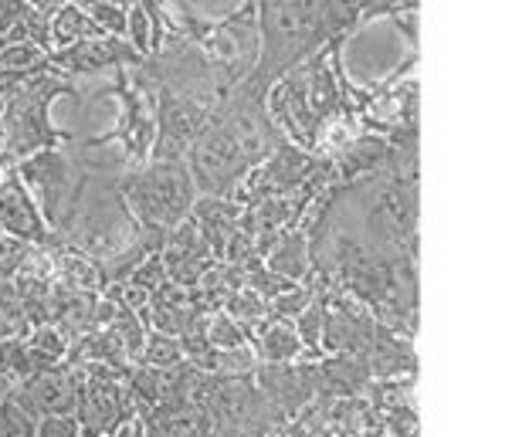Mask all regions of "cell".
Listing matches in <instances>:
<instances>
[{
	"label": "cell",
	"mask_w": 512,
	"mask_h": 437,
	"mask_svg": "<svg viewBox=\"0 0 512 437\" xmlns=\"http://www.w3.org/2000/svg\"><path fill=\"white\" fill-rule=\"evenodd\" d=\"M123 200L140 227L173 231L197 200L194 177L184 160H156L129 166L123 173Z\"/></svg>",
	"instance_id": "obj_1"
},
{
	"label": "cell",
	"mask_w": 512,
	"mask_h": 437,
	"mask_svg": "<svg viewBox=\"0 0 512 437\" xmlns=\"http://www.w3.org/2000/svg\"><path fill=\"white\" fill-rule=\"evenodd\" d=\"M289 437H384V421L367 397H312L285 424Z\"/></svg>",
	"instance_id": "obj_2"
},
{
	"label": "cell",
	"mask_w": 512,
	"mask_h": 437,
	"mask_svg": "<svg viewBox=\"0 0 512 437\" xmlns=\"http://www.w3.org/2000/svg\"><path fill=\"white\" fill-rule=\"evenodd\" d=\"M75 380V421L82 431L109 437L119 431L129 417H136V404L129 397L123 380H102L89 377L78 366H68Z\"/></svg>",
	"instance_id": "obj_3"
},
{
	"label": "cell",
	"mask_w": 512,
	"mask_h": 437,
	"mask_svg": "<svg viewBox=\"0 0 512 437\" xmlns=\"http://www.w3.org/2000/svg\"><path fill=\"white\" fill-rule=\"evenodd\" d=\"M312 360H316V353H302L299 360H289V363H258L251 377H255L258 390H262L285 417H292L316 397Z\"/></svg>",
	"instance_id": "obj_4"
},
{
	"label": "cell",
	"mask_w": 512,
	"mask_h": 437,
	"mask_svg": "<svg viewBox=\"0 0 512 437\" xmlns=\"http://www.w3.org/2000/svg\"><path fill=\"white\" fill-rule=\"evenodd\" d=\"M363 397L380 414L387 437H421V417L418 404H414V377L370 380Z\"/></svg>",
	"instance_id": "obj_5"
},
{
	"label": "cell",
	"mask_w": 512,
	"mask_h": 437,
	"mask_svg": "<svg viewBox=\"0 0 512 437\" xmlns=\"http://www.w3.org/2000/svg\"><path fill=\"white\" fill-rule=\"evenodd\" d=\"M11 390L17 393V400H21L34 417L75 414V380H72L68 363H58V366H48V370L31 373V377L11 383Z\"/></svg>",
	"instance_id": "obj_6"
},
{
	"label": "cell",
	"mask_w": 512,
	"mask_h": 437,
	"mask_svg": "<svg viewBox=\"0 0 512 437\" xmlns=\"http://www.w3.org/2000/svg\"><path fill=\"white\" fill-rule=\"evenodd\" d=\"M0 231L28 244H45V248L51 244L45 217L17 173H7V180L0 183Z\"/></svg>",
	"instance_id": "obj_7"
},
{
	"label": "cell",
	"mask_w": 512,
	"mask_h": 437,
	"mask_svg": "<svg viewBox=\"0 0 512 437\" xmlns=\"http://www.w3.org/2000/svg\"><path fill=\"white\" fill-rule=\"evenodd\" d=\"M370 370L363 363V356L350 353H333V356H316L312 360V383H316V397H363L370 383Z\"/></svg>",
	"instance_id": "obj_8"
},
{
	"label": "cell",
	"mask_w": 512,
	"mask_h": 437,
	"mask_svg": "<svg viewBox=\"0 0 512 437\" xmlns=\"http://www.w3.org/2000/svg\"><path fill=\"white\" fill-rule=\"evenodd\" d=\"M373 380H390V377H414L418 373V360H414V339L401 336L384 322H377L367 353H363Z\"/></svg>",
	"instance_id": "obj_9"
},
{
	"label": "cell",
	"mask_w": 512,
	"mask_h": 437,
	"mask_svg": "<svg viewBox=\"0 0 512 437\" xmlns=\"http://www.w3.org/2000/svg\"><path fill=\"white\" fill-rule=\"evenodd\" d=\"M262 265L272 275L289 278L295 285H306L312 278V261H309V241L302 227H292V231H282L275 238L272 248L262 255Z\"/></svg>",
	"instance_id": "obj_10"
},
{
	"label": "cell",
	"mask_w": 512,
	"mask_h": 437,
	"mask_svg": "<svg viewBox=\"0 0 512 437\" xmlns=\"http://www.w3.org/2000/svg\"><path fill=\"white\" fill-rule=\"evenodd\" d=\"M251 353L258 356V363H289L299 360L306 349L289 319H268L251 339Z\"/></svg>",
	"instance_id": "obj_11"
},
{
	"label": "cell",
	"mask_w": 512,
	"mask_h": 437,
	"mask_svg": "<svg viewBox=\"0 0 512 437\" xmlns=\"http://www.w3.org/2000/svg\"><path fill=\"white\" fill-rule=\"evenodd\" d=\"M180 360H184V349H180L177 336L146 329V339H143V349H140V356H136V363L153 366V370H170V366H177Z\"/></svg>",
	"instance_id": "obj_12"
},
{
	"label": "cell",
	"mask_w": 512,
	"mask_h": 437,
	"mask_svg": "<svg viewBox=\"0 0 512 437\" xmlns=\"http://www.w3.org/2000/svg\"><path fill=\"white\" fill-rule=\"evenodd\" d=\"M51 31H55L58 45H78V41H92L102 34L92 24V17H85L78 7H58L55 21H51Z\"/></svg>",
	"instance_id": "obj_13"
},
{
	"label": "cell",
	"mask_w": 512,
	"mask_h": 437,
	"mask_svg": "<svg viewBox=\"0 0 512 437\" xmlns=\"http://www.w3.org/2000/svg\"><path fill=\"white\" fill-rule=\"evenodd\" d=\"M38 431V417L17 400L14 390L0 397V437H34Z\"/></svg>",
	"instance_id": "obj_14"
},
{
	"label": "cell",
	"mask_w": 512,
	"mask_h": 437,
	"mask_svg": "<svg viewBox=\"0 0 512 437\" xmlns=\"http://www.w3.org/2000/svg\"><path fill=\"white\" fill-rule=\"evenodd\" d=\"M258 356L251 349H211L204 370L207 373H221V377H248L255 373Z\"/></svg>",
	"instance_id": "obj_15"
},
{
	"label": "cell",
	"mask_w": 512,
	"mask_h": 437,
	"mask_svg": "<svg viewBox=\"0 0 512 437\" xmlns=\"http://www.w3.org/2000/svg\"><path fill=\"white\" fill-rule=\"evenodd\" d=\"M207 343H211V349H251L245 329H241L224 309L207 316Z\"/></svg>",
	"instance_id": "obj_16"
},
{
	"label": "cell",
	"mask_w": 512,
	"mask_h": 437,
	"mask_svg": "<svg viewBox=\"0 0 512 437\" xmlns=\"http://www.w3.org/2000/svg\"><path fill=\"white\" fill-rule=\"evenodd\" d=\"M109 329L116 332V339L123 343L126 356L136 363V356H140V349H143V339H146V326L140 322V316H136V312H129L126 305L116 302V316H112Z\"/></svg>",
	"instance_id": "obj_17"
},
{
	"label": "cell",
	"mask_w": 512,
	"mask_h": 437,
	"mask_svg": "<svg viewBox=\"0 0 512 437\" xmlns=\"http://www.w3.org/2000/svg\"><path fill=\"white\" fill-rule=\"evenodd\" d=\"M292 326H295V332H299L302 349H306V353L323 356L319 353V332H323V305H319V299H312L306 309L292 319Z\"/></svg>",
	"instance_id": "obj_18"
},
{
	"label": "cell",
	"mask_w": 512,
	"mask_h": 437,
	"mask_svg": "<svg viewBox=\"0 0 512 437\" xmlns=\"http://www.w3.org/2000/svg\"><path fill=\"white\" fill-rule=\"evenodd\" d=\"M167 282V268H163V258L160 255H150L146 261L136 265V272L129 275V285L143 288V292H153V288H160Z\"/></svg>",
	"instance_id": "obj_19"
},
{
	"label": "cell",
	"mask_w": 512,
	"mask_h": 437,
	"mask_svg": "<svg viewBox=\"0 0 512 437\" xmlns=\"http://www.w3.org/2000/svg\"><path fill=\"white\" fill-rule=\"evenodd\" d=\"M92 7V24L99 31H109V34H119V31H126V11L123 7H116V4H109V0H95Z\"/></svg>",
	"instance_id": "obj_20"
},
{
	"label": "cell",
	"mask_w": 512,
	"mask_h": 437,
	"mask_svg": "<svg viewBox=\"0 0 512 437\" xmlns=\"http://www.w3.org/2000/svg\"><path fill=\"white\" fill-rule=\"evenodd\" d=\"M82 427H78L75 414H48V417H38V431L34 437H78Z\"/></svg>",
	"instance_id": "obj_21"
},
{
	"label": "cell",
	"mask_w": 512,
	"mask_h": 437,
	"mask_svg": "<svg viewBox=\"0 0 512 437\" xmlns=\"http://www.w3.org/2000/svg\"><path fill=\"white\" fill-rule=\"evenodd\" d=\"M62 4H65V0H34V11H41V14H55Z\"/></svg>",
	"instance_id": "obj_22"
},
{
	"label": "cell",
	"mask_w": 512,
	"mask_h": 437,
	"mask_svg": "<svg viewBox=\"0 0 512 437\" xmlns=\"http://www.w3.org/2000/svg\"><path fill=\"white\" fill-rule=\"evenodd\" d=\"M7 390H11V380H7V377H4V373H0V397H4V393H7Z\"/></svg>",
	"instance_id": "obj_23"
},
{
	"label": "cell",
	"mask_w": 512,
	"mask_h": 437,
	"mask_svg": "<svg viewBox=\"0 0 512 437\" xmlns=\"http://www.w3.org/2000/svg\"><path fill=\"white\" fill-rule=\"evenodd\" d=\"M7 173H11V170H7V163H4V160H0V183H4V180H7Z\"/></svg>",
	"instance_id": "obj_24"
},
{
	"label": "cell",
	"mask_w": 512,
	"mask_h": 437,
	"mask_svg": "<svg viewBox=\"0 0 512 437\" xmlns=\"http://www.w3.org/2000/svg\"><path fill=\"white\" fill-rule=\"evenodd\" d=\"M0 153H4V122H0Z\"/></svg>",
	"instance_id": "obj_25"
},
{
	"label": "cell",
	"mask_w": 512,
	"mask_h": 437,
	"mask_svg": "<svg viewBox=\"0 0 512 437\" xmlns=\"http://www.w3.org/2000/svg\"><path fill=\"white\" fill-rule=\"evenodd\" d=\"M78 437H99V434H89V431H82V434H78Z\"/></svg>",
	"instance_id": "obj_26"
},
{
	"label": "cell",
	"mask_w": 512,
	"mask_h": 437,
	"mask_svg": "<svg viewBox=\"0 0 512 437\" xmlns=\"http://www.w3.org/2000/svg\"><path fill=\"white\" fill-rule=\"evenodd\" d=\"M272 437H289V434H285V431H279V434H272Z\"/></svg>",
	"instance_id": "obj_27"
},
{
	"label": "cell",
	"mask_w": 512,
	"mask_h": 437,
	"mask_svg": "<svg viewBox=\"0 0 512 437\" xmlns=\"http://www.w3.org/2000/svg\"><path fill=\"white\" fill-rule=\"evenodd\" d=\"M384 437H387V434H384Z\"/></svg>",
	"instance_id": "obj_28"
}]
</instances>
